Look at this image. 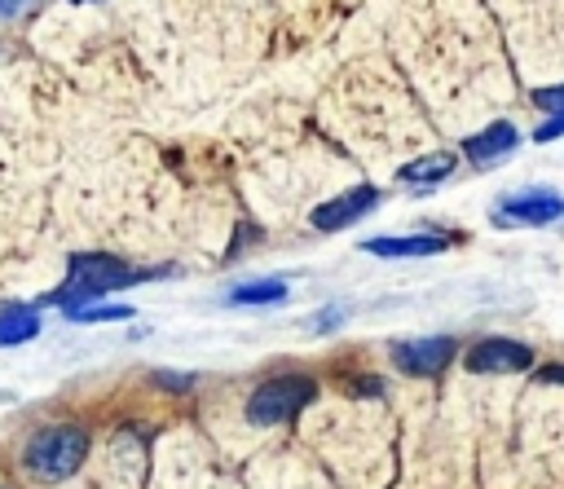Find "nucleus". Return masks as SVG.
I'll return each mask as SVG.
<instances>
[{
    "label": "nucleus",
    "mask_w": 564,
    "mask_h": 489,
    "mask_svg": "<svg viewBox=\"0 0 564 489\" xmlns=\"http://www.w3.org/2000/svg\"><path fill=\"white\" fill-rule=\"evenodd\" d=\"M123 286H137V273L115 260V256H101V251H79L70 256V278H66V304H84V300H97L106 291H123Z\"/></svg>",
    "instance_id": "nucleus-3"
},
{
    "label": "nucleus",
    "mask_w": 564,
    "mask_h": 489,
    "mask_svg": "<svg viewBox=\"0 0 564 489\" xmlns=\"http://www.w3.org/2000/svg\"><path fill=\"white\" fill-rule=\"evenodd\" d=\"M84 458H88V432L75 423H48L22 449L26 471L40 480H66L70 471H79Z\"/></svg>",
    "instance_id": "nucleus-1"
},
{
    "label": "nucleus",
    "mask_w": 564,
    "mask_h": 489,
    "mask_svg": "<svg viewBox=\"0 0 564 489\" xmlns=\"http://www.w3.org/2000/svg\"><path fill=\"white\" fill-rule=\"evenodd\" d=\"M22 9H26V0H0V18H13Z\"/></svg>",
    "instance_id": "nucleus-18"
},
{
    "label": "nucleus",
    "mask_w": 564,
    "mask_h": 489,
    "mask_svg": "<svg viewBox=\"0 0 564 489\" xmlns=\"http://www.w3.org/2000/svg\"><path fill=\"white\" fill-rule=\"evenodd\" d=\"M538 383H564V366H542L538 370Z\"/></svg>",
    "instance_id": "nucleus-17"
},
{
    "label": "nucleus",
    "mask_w": 564,
    "mask_h": 489,
    "mask_svg": "<svg viewBox=\"0 0 564 489\" xmlns=\"http://www.w3.org/2000/svg\"><path fill=\"white\" fill-rule=\"evenodd\" d=\"M75 4H88V0H75Z\"/></svg>",
    "instance_id": "nucleus-19"
},
{
    "label": "nucleus",
    "mask_w": 564,
    "mask_h": 489,
    "mask_svg": "<svg viewBox=\"0 0 564 489\" xmlns=\"http://www.w3.org/2000/svg\"><path fill=\"white\" fill-rule=\"evenodd\" d=\"M555 137H564V110H551V119L533 132V141H555Z\"/></svg>",
    "instance_id": "nucleus-15"
},
{
    "label": "nucleus",
    "mask_w": 564,
    "mask_h": 489,
    "mask_svg": "<svg viewBox=\"0 0 564 489\" xmlns=\"http://www.w3.org/2000/svg\"><path fill=\"white\" fill-rule=\"evenodd\" d=\"M370 256H388V260H410V256H441L445 251V238L441 233H383V238H370L361 242Z\"/></svg>",
    "instance_id": "nucleus-9"
},
{
    "label": "nucleus",
    "mask_w": 564,
    "mask_h": 489,
    "mask_svg": "<svg viewBox=\"0 0 564 489\" xmlns=\"http://www.w3.org/2000/svg\"><path fill=\"white\" fill-rule=\"evenodd\" d=\"M66 317L70 322H123L132 317L128 304H97V300H84V304H66Z\"/></svg>",
    "instance_id": "nucleus-13"
},
{
    "label": "nucleus",
    "mask_w": 564,
    "mask_h": 489,
    "mask_svg": "<svg viewBox=\"0 0 564 489\" xmlns=\"http://www.w3.org/2000/svg\"><path fill=\"white\" fill-rule=\"evenodd\" d=\"M516 145H520L516 123L498 119V123L480 128L476 137H467V141H463V154H467V163H471V167H494V163H502V159H507Z\"/></svg>",
    "instance_id": "nucleus-8"
},
{
    "label": "nucleus",
    "mask_w": 564,
    "mask_h": 489,
    "mask_svg": "<svg viewBox=\"0 0 564 489\" xmlns=\"http://www.w3.org/2000/svg\"><path fill=\"white\" fill-rule=\"evenodd\" d=\"M458 344L449 335H423V339H397L392 344V366L414 374V379H432L454 361Z\"/></svg>",
    "instance_id": "nucleus-4"
},
{
    "label": "nucleus",
    "mask_w": 564,
    "mask_h": 489,
    "mask_svg": "<svg viewBox=\"0 0 564 489\" xmlns=\"http://www.w3.org/2000/svg\"><path fill=\"white\" fill-rule=\"evenodd\" d=\"M339 326V308H322V313H313V322H308V330H335Z\"/></svg>",
    "instance_id": "nucleus-16"
},
{
    "label": "nucleus",
    "mask_w": 564,
    "mask_h": 489,
    "mask_svg": "<svg viewBox=\"0 0 564 489\" xmlns=\"http://www.w3.org/2000/svg\"><path fill=\"white\" fill-rule=\"evenodd\" d=\"M564 216V198L555 189H524V194H511L502 207H498V225H529V229H542L551 220Z\"/></svg>",
    "instance_id": "nucleus-7"
},
{
    "label": "nucleus",
    "mask_w": 564,
    "mask_h": 489,
    "mask_svg": "<svg viewBox=\"0 0 564 489\" xmlns=\"http://www.w3.org/2000/svg\"><path fill=\"white\" fill-rule=\"evenodd\" d=\"M454 163H458V159H454L449 150H432V154L405 163L397 176H401V185H436V181H445V176L454 172Z\"/></svg>",
    "instance_id": "nucleus-10"
},
{
    "label": "nucleus",
    "mask_w": 564,
    "mask_h": 489,
    "mask_svg": "<svg viewBox=\"0 0 564 489\" xmlns=\"http://www.w3.org/2000/svg\"><path fill=\"white\" fill-rule=\"evenodd\" d=\"M40 335V313L26 308V304H9L0 308V348H13V344H26Z\"/></svg>",
    "instance_id": "nucleus-11"
},
{
    "label": "nucleus",
    "mask_w": 564,
    "mask_h": 489,
    "mask_svg": "<svg viewBox=\"0 0 564 489\" xmlns=\"http://www.w3.org/2000/svg\"><path fill=\"white\" fill-rule=\"evenodd\" d=\"M317 383L308 374H278V379H264L251 396H247V419L256 427H278V423H291L308 401H313Z\"/></svg>",
    "instance_id": "nucleus-2"
},
{
    "label": "nucleus",
    "mask_w": 564,
    "mask_h": 489,
    "mask_svg": "<svg viewBox=\"0 0 564 489\" xmlns=\"http://www.w3.org/2000/svg\"><path fill=\"white\" fill-rule=\"evenodd\" d=\"M375 203H379L375 185H352V189H344V194H335V198L317 203V211H313V229H322V233L348 229L352 220L370 216V211H375Z\"/></svg>",
    "instance_id": "nucleus-6"
},
{
    "label": "nucleus",
    "mask_w": 564,
    "mask_h": 489,
    "mask_svg": "<svg viewBox=\"0 0 564 489\" xmlns=\"http://www.w3.org/2000/svg\"><path fill=\"white\" fill-rule=\"evenodd\" d=\"M282 300H286L282 278H260V282H242L229 291V304H282Z\"/></svg>",
    "instance_id": "nucleus-12"
},
{
    "label": "nucleus",
    "mask_w": 564,
    "mask_h": 489,
    "mask_svg": "<svg viewBox=\"0 0 564 489\" xmlns=\"http://www.w3.org/2000/svg\"><path fill=\"white\" fill-rule=\"evenodd\" d=\"M533 106L538 110H564V84H555V88H533Z\"/></svg>",
    "instance_id": "nucleus-14"
},
{
    "label": "nucleus",
    "mask_w": 564,
    "mask_h": 489,
    "mask_svg": "<svg viewBox=\"0 0 564 489\" xmlns=\"http://www.w3.org/2000/svg\"><path fill=\"white\" fill-rule=\"evenodd\" d=\"M467 370L476 374H520L533 366V348L520 344V339H507V335H494V339H480L467 348Z\"/></svg>",
    "instance_id": "nucleus-5"
}]
</instances>
